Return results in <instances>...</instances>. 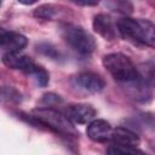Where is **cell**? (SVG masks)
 Instances as JSON below:
<instances>
[{
    "instance_id": "1",
    "label": "cell",
    "mask_w": 155,
    "mask_h": 155,
    "mask_svg": "<svg viewBox=\"0 0 155 155\" xmlns=\"http://www.w3.org/2000/svg\"><path fill=\"white\" fill-rule=\"evenodd\" d=\"M22 115L21 117L25 119L28 122L45 127L57 134L64 136V137H76L79 136L78 131L73 126V122L61 111L52 109V108H38L33 111L31 115Z\"/></svg>"
},
{
    "instance_id": "2",
    "label": "cell",
    "mask_w": 155,
    "mask_h": 155,
    "mask_svg": "<svg viewBox=\"0 0 155 155\" xmlns=\"http://www.w3.org/2000/svg\"><path fill=\"white\" fill-rule=\"evenodd\" d=\"M116 24L122 38L155 48V25L149 19L124 17Z\"/></svg>"
},
{
    "instance_id": "3",
    "label": "cell",
    "mask_w": 155,
    "mask_h": 155,
    "mask_svg": "<svg viewBox=\"0 0 155 155\" xmlns=\"http://www.w3.org/2000/svg\"><path fill=\"white\" fill-rule=\"evenodd\" d=\"M102 63L117 82L130 85L142 79L138 68L131 58L122 53H109L103 57Z\"/></svg>"
},
{
    "instance_id": "4",
    "label": "cell",
    "mask_w": 155,
    "mask_h": 155,
    "mask_svg": "<svg viewBox=\"0 0 155 155\" xmlns=\"http://www.w3.org/2000/svg\"><path fill=\"white\" fill-rule=\"evenodd\" d=\"M62 36L65 42L80 54L87 56L96 50V41L93 36L80 25L64 24L62 27Z\"/></svg>"
},
{
    "instance_id": "5",
    "label": "cell",
    "mask_w": 155,
    "mask_h": 155,
    "mask_svg": "<svg viewBox=\"0 0 155 155\" xmlns=\"http://www.w3.org/2000/svg\"><path fill=\"white\" fill-rule=\"evenodd\" d=\"M73 85L84 92L97 93L104 88L105 82H104L103 78L96 73L81 71L73 78Z\"/></svg>"
},
{
    "instance_id": "6",
    "label": "cell",
    "mask_w": 155,
    "mask_h": 155,
    "mask_svg": "<svg viewBox=\"0 0 155 155\" xmlns=\"http://www.w3.org/2000/svg\"><path fill=\"white\" fill-rule=\"evenodd\" d=\"M73 124H87L91 122L96 115V110L90 104H70L63 113Z\"/></svg>"
},
{
    "instance_id": "7",
    "label": "cell",
    "mask_w": 155,
    "mask_h": 155,
    "mask_svg": "<svg viewBox=\"0 0 155 155\" xmlns=\"http://www.w3.org/2000/svg\"><path fill=\"white\" fill-rule=\"evenodd\" d=\"M28 44V39L17 31L1 30L0 33V45L4 52H19Z\"/></svg>"
},
{
    "instance_id": "8",
    "label": "cell",
    "mask_w": 155,
    "mask_h": 155,
    "mask_svg": "<svg viewBox=\"0 0 155 155\" xmlns=\"http://www.w3.org/2000/svg\"><path fill=\"white\" fill-rule=\"evenodd\" d=\"M92 27L93 30L105 40H114L116 38V33L119 31L117 24H115L113 18L105 13H99L94 16Z\"/></svg>"
},
{
    "instance_id": "9",
    "label": "cell",
    "mask_w": 155,
    "mask_h": 155,
    "mask_svg": "<svg viewBox=\"0 0 155 155\" xmlns=\"http://www.w3.org/2000/svg\"><path fill=\"white\" fill-rule=\"evenodd\" d=\"M113 127L111 125L103 120V119H96L92 120L86 130V133L90 139L94 140V142H107L111 139V134H113Z\"/></svg>"
},
{
    "instance_id": "10",
    "label": "cell",
    "mask_w": 155,
    "mask_h": 155,
    "mask_svg": "<svg viewBox=\"0 0 155 155\" xmlns=\"http://www.w3.org/2000/svg\"><path fill=\"white\" fill-rule=\"evenodd\" d=\"M1 61L7 68L18 69L24 73L34 64V61L30 57L21 54L19 52H4L1 56Z\"/></svg>"
},
{
    "instance_id": "11",
    "label": "cell",
    "mask_w": 155,
    "mask_h": 155,
    "mask_svg": "<svg viewBox=\"0 0 155 155\" xmlns=\"http://www.w3.org/2000/svg\"><path fill=\"white\" fill-rule=\"evenodd\" d=\"M114 144L127 145V147H137L139 144V137L131 130L126 127H116L113 130L111 139Z\"/></svg>"
},
{
    "instance_id": "12",
    "label": "cell",
    "mask_w": 155,
    "mask_h": 155,
    "mask_svg": "<svg viewBox=\"0 0 155 155\" xmlns=\"http://www.w3.org/2000/svg\"><path fill=\"white\" fill-rule=\"evenodd\" d=\"M25 74L33 76V79L35 80V82H36L39 86H41V87L47 86V84H48V81H50L48 73H47L42 67L36 65L35 63L25 71Z\"/></svg>"
},
{
    "instance_id": "13",
    "label": "cell",
    "mask_w": 155,
    "mask_h": 155,
    "mask_svg": "<svg viewBox=\"0 0 155 155\" xmlns=\"http://www.w3.org/2000/svg\"><path fill=\"white\" fill-rule=\"evenodd\" d=\"M107 155H145L137 147L113 144L107 149Z\"/></svg>"
},
{
    "instance_id": "14",
    "label": "cell",
    "mask_w": 155,
    "mask_h": 155,
    "mask_svg": "<svg viewBox=\"0 0 155 155\" xmlns=\"http://www.w3.org/2000/svg\"><path fill=\"white\" fill-rule=\"evenodd\" d=\"M54 13H56V8L53 5H50V4L40 5L34 10V17L40 19H52Z\"/></svg>"
},
{
    "instance_id": "15",
    "label": "cell",
    "mask_w": 155,
    "mask_h": 155,
    "mask_svg": "<svg viewBox=\"0 0 155 155\" xmlns=\"http://www.w3.org/2000/svg\"><path fill=\"white\" fill-rule=\"evenodd\" d=\"M142 70H143L142 74H140L142 79H143L148 85L155 86V62L147 63Z\"/></svg>"
},
{
    "instance_id": "16",
    "label": "cell",
    "mask_w": 155,
    "mask_h": 155,
    "mask_svg": "<svg viewBox=\"0 0 155 155\" xmlns=\"http://www.w3.org/2000/svg\"><path fill=\"white\" fill-rule=\"evenodd\" d=\"M107 6H109L114 11H117V12H121V13H125V15L131 13L132 10H133V6H132L131 2H128V1H120V0L107 2Z\"/></svg>"
},
{
    "instance_id": "17",
    "label": "cell",
    "mask_w": 155,
    "mask_h": 155,
    "mask_svg": "<svg viewBox=\"0 0 155 155\" xmlns=\"http://www.w3.org/2000/svg\"><path fill=\"white\" fill-rule=\"evenodd\" d=\"M36 47H38V51H39V52H41L42 54H45V56H47V57H50V58H57V57H59V52H58L51 44L41 42V44H39Z\"/></svg>"
},
{
    "instance_id": "18",
    "label": "cell",
    "mask_w": 155,
    "mask_h": 155,
    "mask_svg": "<svg viewBox=\"0 0 155 155\" xmlns=\"http://www.w3.org/2000/svg\"><path fill=\"white\" fill-rule=\"evenodd\" d=\"M42 101L46 103L47 108H51V107L54 105L56 103H59V102H61V98H59V96H56V94H53V93H47V94L44 96V99H42Z\"/></svg>"
},
{
    "instance_id": "19",
    "label": "cell",
    "mask_w": 155,
    "mask_h": 155,
    "mask_svg": "<svg viewBox=\"0 0 155 155\" xmlns=\"http://www.w3.org/2000/svg\"><path fill=\"white\" fill-rule=\"evenodd\" d=\"M78 5H84V6H93V5H97V1H75Z\"/></svg>"
}]
</instances>
